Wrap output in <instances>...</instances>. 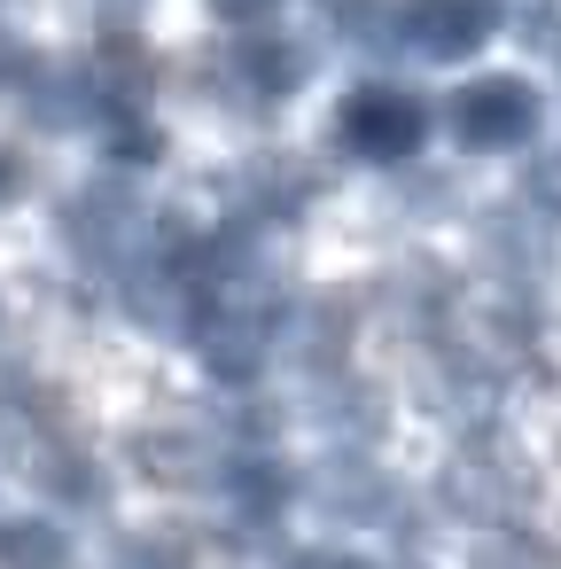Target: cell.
I'll list each match as a JSON object with an SVG mask.
<instances>
[{"mask_svg":"<svg viewBox=\"0 0 561 569\" xmlns=\"http://www.w3.org/2000/svg\"><path fill=\"white\" fill-rule=\"evenodd\" d=\"M297 569H374V561H351V553H297Z\"/></svg>","mask_w":561,"mask_h":569,"instance_id":"cell-16","label":"cell"},{"mask_svg":"<svg viewBox=\"0 0 561 569\" xmlns=\"http://www.w3.org/2000/svg\"><path fill=\"white\" fill-rule=\"evenodd\" d=\"M126 460H133V476H141V483L196 499V491H219V476H227V460H234V452L219 445V429H211V421L180 413V421H149V429H133V437H126Z\"/></svg>","mask_w":561,"mask_h":569,"instance_id":"cell-2","label":"cell"},{"mask_svg":"<svg viewBox=\"0 0 561 569\" xmlns=\"http://www.w3.org/2000/svg\"><path fill=\"white\" fill-rule=\"evenodd\" d=\"M335 141L359 157V164H413L421 157V141H429V110L405 94V87H359V94H343V110H335Z\"/></svg>","mask_w":561,"mask_h":569,"instance_id":"cell-4","label":"cell"},{"mask_svg":"<svg viewBox=\"0 0 561 569\" xmlns=\"http://www.w3.org/2000/svg\"><path fill=\"white\" fill-rule=\"evenodd\" d=\"M0 569H87L56 515H0Z\"/></svg>","mask_w":561,"mask_h":569,"instance_id":"cell-9","label":"cell"},{"mask_svg":"<svg viewBox=\"0 0 561 569\" xmlns=\"http://www.w3.org/2000/svg\"><path fill=\"white\" fill-rule=\"evenodd\" d=\"M398 32L413 56L429 63H468L491 32H499V9L491 0H405L398 9Z\"/></svg>","mask_w":561,"mask_h":569,"instance_id":"cell-7","label":"cell"},{"mask_svg":"<svg viewBox=\"0 0 561 569\" xmlns=\"http://www.w3.org/2000/svg\"><path fill=\"white\" fill-rule=\"evenodd\" d=\"M468 569H553V546H538L522 530H491V538H475Z\"/></svg>","mask_w":561,"mask_h":569,"instance_id":"cell-10","label":"cell"},{"mask_svg":"<svg viewBox=\"0 0 561 569\" xmlns=\"http://www.w3.org/2000/svg\"><path fill=\"white\" fill-rule=\"evenodd\" d=\"M522 203H530V211H545V219L561 227V157H553V164H530V180H522Z\"/></svg>","mask_w":561,"mask_h":569,"instance_id":"cell-12","label":"cell"},{"mask_svg":"<svg viewBox=\"0 0 561 569\" xmlns=\"http://www.w3.org/2000/svg\"><path fill=\"white\" fill-rule=\"evenodd\" d=\"M17 196H24V157L0 149V203H17Z\"/></svg>","mask_w":561,"mask_h":569,"instance_id":"cell-15","label":"cell"},{"mask_svg":"<svg viewBox=\"0 0 561 569\" xmlns=\"http://www.w3.org/2000/svg\"><path fill=\"white\" fill-rule=\"evenodd\" d=\"M475 258H483L514 297H530V289L545 281V266H553V219L530 211L522 196H514V203H491V211L475 219Z\"/></svg>","mask_w":561,"mask_h":569,"instance_id":"cell-5","label":"cell"},{"mask_svg":"<svg viewBox=\"0 0 561 569\" xmlns=\"http://www.w3.org/2000/svg\"><path fill=\"white\" fill-rule=\"evenodd\" d=\"M444 126H452V141H460V149L491 157V149H522V141L545 126V102H538V87H530V79L491 71V79H468V87L444 102Z\"/></svg>","mask_w":561,"mask_h":569,"instance_id":"cell-3","label":"cell"},{"mask_svg":"<svg viewBox=\"0 0 561 569\" xmlns=\"http://www.w3.org/2000/svg\"><path fill=\"white\" fill-rule=\"evenodd\" d=\"M297 491L328 522H398V483L374 468V452H328Z\"/></svg>","mask_w":561,"mask_h":569,"instance_id":"cell-6","label":"cell"},{"mask_svg":"<svg viewBox=\"0 0 561 569\" xmlns=\"http://www.w3.org/2000/svg\"><path fill=\"white\" fill-rule=\"evenodd\" d=\"M452 196H460V180L452 172H413L405 188H398V219H437V211H452Z\"/></svg>","mask_w":561,"mask_h":569,"instance_id":"cell-11","label":"cell"},{"mask_svg":"<svg viewBox=\"0 0 561 569\" xmlns=\"http://www.w3.org/2000/svg\"><path fill=\"white\" fill-rule=\"evenodd\" d=\"M273 9H281V0H211V17L219 24H242V32H266Z\"/></svg>","mask_w":561,"mask_h":569,"instance_id":"cell-14","label":"cell"},{"mask_svg":"<svg viewBox=\"0 0 561 569\" xmlns=\"http://www.w3.org/2000/svg\"><path fill=\"white\" fill-rule=\"evenodd\" d=\"M530 491H538L530 468L507 445H491V437H468L437 468V515H452V522H507V515L530 507Z\"/></svg>","mask_w":561,"mask_h":569,"instance_id":"cell-1","label":"cell"},{"mask_svg":"<svg viewBox=\"0 0 561 569\" xmlns=\"http://www.w3.org/2000/svg\"><path fill=\"white\" fill-rule=\"evenodd\" d=\"M312 9H320V24H335V32H367L374 17H382V0H312Z\"/></svg>","mask_w":561,"mask_h":569,"instance_id":"cell-13","label":"cell"},{"mask_svg":"<svg viewBox=\"0 0 561 569\" xmlns=\"http://www.w3.org/2000/svg\"><path fill=\"white\" fill-rule=\"evenodd\" d=\"M382 413H390V406H382V390H374V382H359L351 367H343V375H320V382H312V398H304V421L320 429V445H328V452H367V445L382 437Z\"/></svg>","mask_w":561,"mask_h":569,"instance_id":"cell-8","label":"cell"}]
</instances>
